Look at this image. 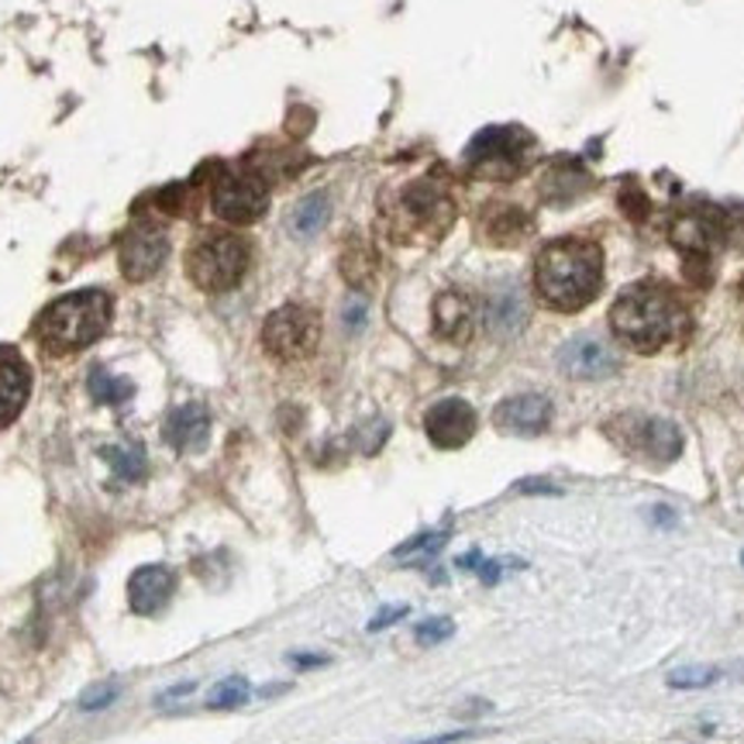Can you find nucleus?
<instances>
[{
  "label": "nucleus",
  "instance_id": "f257e3e1",
  "mask_svg": "<svg viewBox=\"0 0 744 744\" xmlns=\"http://www.w3.org/2000/svg\"><path fill=\"white\" fill-rule=\"evenodd\" d=\"M600 273H604V255L593 242H579V238H562L542 249L538 262H534V283L545 296V304L558 311H579L586 307L600 290Z\"/></svg>",
  "mask_w": 744,
  "mask_h": 744
},
{
  "label": "nucleus",
  "instance_id": "f03ea898",
  "mask_svg": "<svg viewBox=\"0 0 744 744\" xmlns=\"http://www.w3.org/2000/svg\"><path fill=\"white\" fill-rule=\"evenodd\" d=\"M111 324V296L104 290H80L55 301L39 317V342L49 352H80L94 345Z\"/></svg>",
  "mask_w": 744,
  "mask_h": 744
},
{
  "label": "nucleus",
  "instance_id": "7ed1b4c3",
  "mask_svg": "<svg viewBox=\"0 0 744 744\" xmlns=\"http://www.w3.org/2000/svg\"><path fill=\"white\" fill-rule=\"evenodd\" d=\"M614 332L638 352H659L672 327H675V304L662 290L654 286H635L617 296L610 311Z\"/></svg>",
  "mask_w": 744,
  "mask_h": 744
},
{
  "label": "nucleus",
  "instance_id": "20e7f679",
  "mask_svg": "<svg viewBox=\"0 0 744 744\" xmlns=\"http://www.w3.org/2000/svg\"><path fill=\"white\" fill-rule=\"evenodd\" d=\"M245 270H249V245L234 234H203L187 255L190 280L207 293L231 290L245 276Z\"/></svg>",
  "mask_w": 744,
  "mask_h": 744
},
{
  "label": "nucleus",
  "instance_id": "39448f33",
  "mask_svg": "<svg viewBox=\"0 0 744 744\" xmlns=\"http://www.w3.org/2000/svg\"><path fill=\"white\" fill-rule=\"evenodd\" d=\"M317 335H321L317 314L301 304H286L265 317L262 345L265 352H273L276 359H304V355L314 352Z\"/></svg>",
  "mask_w": 744,
  "mask_h": 744
},
{
  "label": "nucleus",
  "instance_id": "423d86ee",
  "mask_svg": "<svg viewBox=\"0 0 744 744\" xmlns=\"http://www.w3.org/2000/svg\"><path fill=\"white\" fill-rule=\"evenodd\" d=\"M211 207L218 218L231 224H252L265 214V207H270V190H265V184L252 172H228L221 176L211 193Z\"/></svg>",
  "mask_w": 744,
  "mask_h": 744
},
{
  "label": "nucleus",
  "instance_id": "0eeeda50",
  "mask_svg": "<svg viewBox=\"0 0 744 744\" xmlns=\"http://www.w3.org/2000/svg\"><path fill=\"white\" fill-rule=\"evenodd\" d=\"M452 200L444 197L434 184H410L400 197V221L404 238L413 234H441L452 224Z\"/></svg>",
  "mask_w": 744,
  "mask_h": 744
},
{
  "label": "nucleus",
  "instance_id": "6e6552de",
  "mask_svg": "<svg viewBox=\"0 0 744 744\" xmlns=\"http://www.w3.org/2000/svg\"><path fill=\"white\" fill-rule=\"evenodd\" d=\"M166 255H169V238L156 224H135L122 238V249H117V259H122V273L132 283L153 280L163 270Z\"/></svg>",
  "mask_w": 744,
  "mask_h": 744
},
{
  "label": "nucleus",
  "instance_id": "1a4fd4ad",
  "mask_svg": "<svg viewBox=\"0 0 744 744\" xmlns=\"http://www.w3.org/2000/svg\"><path fill=\"white\" fill-rule=\"evenodd\" d=\"M465 159L480 176H514L521 166V135L514 128H486L472 138Z\"/></svg>",
  "mask_w": 744,
  "mask_h": 744
},
{
  "label": "nucleus",
  "instance_id": "9d476101",
  "mask_svg": "<svg viewBox=\"0 0 744 744\" xmlns=\"http://www.w3.org/2000/svg\"><path fill=\"white\" fill-rule=\"evenodd\" d=\"M558 369L573 379H607L617 373V355L600 335H576L558 348Z\"/></svg>",
  "mask_w": 744,
  "mask_h": 744
},
{
  "label": "nucleus",
  "instance_id": "9b49d317",
  "mask_svg": "<svg viewBox=\"0 0 744 744\" xmlns=\"http://www.w3.org/2000/svg\"><path fill=\"white\" fill-rule=\"evenodd\" d=\"M425 431L438 449H462L475 434V410L465 400H441L428 410Z\"/></svg>",
  "mask_w": 744,
  "mask_h": 744
},
{
  "label": "nucleus",
  "instance_id": "f8f14e48",
  "mask_svg": "<svg viewBox=\"0 0 744 744\" xmlns=\"http://www.w3.org/2000/svg\"><path fill=\"white\" fill-rule=\"evenodd\" d=\"M493 421L500 431H511V434H542L552 421V400L542 394L507 397L493 410Z\"/></svg>",
  "mask_w": 744,
  "mask_h": 744
},
{
  "label": "nucleus",
  "instance_id": "ddd939ff",
  "mask_svg": "<svg viewBox=\"0 0 744 744\" xmlns=\"http://www.w3.org/2000/svg\"><path fill=\"white\" fill-rule=\"evenodd\" d=\"M172 593H176V576L166 569V565H142V569H135L128 579V604L142 617L166 610Z\"/></svg>",
  "mask_w": 744,
  "mask_h": 744
},
{
  "label": "nucleus",
  "instance_id": "4468645a",
  "mask_svg": "<svg viewBox=\"0 0 744 744\" xmlns=\"http://www.w3.org/2000/svg\"><path fill=\"white\" fill-rule=\"evenodd\" d=\"M527 324V296L521 283H500L486 296V327L496 338H514L521 327Z\"/></svg>",
  "mask_w": 744,
  "mask_h": 744
},
{
  "label": "nucleus",
  "instance_id": "2eb2a0df",
  "mask_svg": "<svg viewBox=\"0 0 744 744\" xmlns=\"http://www.w3.org/2000/svg\"><path fill=\"white\" fill-rule=\"evenodd\" d=\"M32 394V373L14 348H0V428H8Z\"/></svg>",
  "mask_w": 744,
  "mask_h": 744
},
{
  "label": "nucleus",
  "instance_id": "dca6fc26",
  "mask_svg": "<svg viewBox=\"0 0 744 744\" xmlns=\"http://www.w3.org/2000/svg\"><path fill=\"white\" fill-rule=\"evenodd\" d=\"M163 434H166V441L172 444V449L197 452V449H203L207 434H211V413H207L203 404H184V407H176L169 418H166Z\"/></svg>",
  "mask_w": 744,
  "mask_h": 744
},
{
  "label": "nucleus",
  "instance_id": "f3484780",
  "mask_svg": "<svg viewBox=\"0 0 744 744\" xmlns=\"http://www.w3.org/2000/svg\"><path fill=\"white\" fill-rule=\"evenodd\" d=\"M635 449L654 462H672L682 452V431L666 418H645L635 425Z\"/></svg>",
  "mask_w": 744,
  "mask_h": 744
},
{
  "label": "nucleus",
  "instance_id": "a211bd4d",
  "mask_svg": "<svg viewBox=\"0 0 744 744\" xmlns=\"http://www.w3.org/2000/svg\"><path fill=\"white\" fill-rule=\"evenodd\" d=\"M721 238V221L703 218V214H687L672 224V242L687 255H710V245Z\"/></svg>",
  "mask_w": 744,
  "mask_h": 744
},
{
  "label": "nucleus",
  "instance_id": "6ab92c4d",
  "mask_svg": "<svg viewBox=\"0 0 744 744\" xmlns=\"http://www.w3.org/2000/svg\"><path fill=\"white\" fill-rule=\"evenodd\" d=\"M434 327L441 338L465 342L472 335V304L462 293H441L434 304Z\"/></svg>",
  "mask_w": 744,
  "mask_h": 744
},
{
  "label": "nucleus",
  "instance_id": "aec40b11",
  "mask_svg": "<svg viewBox=\"0 0 744 744\" xmlns=\"http://www.w3.org/2000/svg\"><path fill=\"white\" fill-rule=\"evenodd\" d=\"M327 211H332V203H327L324 193H311V197H304L301 203L293 207V214H290V231H293L296 238H311V234H317V231L327 224Z\"/></svg>",
  "mask_w": 744,
  "mask_h": 744
},
{
  "label": "nucleus",
  "instance_id": "412c9836",
  "mask_svg": "<svg viewBox=\"0 0 744 744\" xmlns=\"http://www.w3.org/2000/svg\"><path fill=\"white\" fill-rule=\"evenodd\" d=\"M104 459L117 472V480H125V483H138L142 475H145V452H142V444H114V449H104Z\"/></svg>",
  "mask_w": 744,
  "mask_h": 744
},
{
  "label": "nucleus",
  "instance_id": "4be33fe9",
  "mask_svg": "<svg viewBox=\"0 0 744 744\" xmlns=\"http://www.w3.org/2000/svg\"><path fill=\"white\" fill-rule=\"evenodd\" d=\"M342 273H345V280L355 283V286L369 283L373 273H376V255H373V249L363 245V242H352V245L345 249V255H342Z\"/></svg>",
  "mask_w": 744,
  "mask_h": 744
},
{
  "label": "nucleus",
  "instance_id": "5701e85b",
  "mask_svg": "<svg viewBox=\"0 0 744 744\" xmlns=\"http://www.w3.org/2000/svg\"><path fill=\"white\" fill-rule=\"evenodd\" d=\"M91 394H94V400L117 407V404H125L132 397V383L107 373V369H94L91 373Z\"/></svg>",
  "mask_w": 744,
  "mask_h": 744
},
{
  "label": "nucleus",
  "instance_id": "b1692460",
  "mask_svg": "<svg viewBox=\"0 0 744 744\" xmlns=\"http://www.w3.org/2000/svg\"><path fill=\"white\" fill-rule=\"evenodd\" d=\"M527 228H531V221H527L521 211H514V207H511V211H500V214L490 218L486 234L493 238V242H500V245H514Z\"/></svg>",
  "mask_w": 744,
  "mask_h": 744
},
{
  "label": "nucleus",
  "instance_id": "393cba45",
  "mask_svg": "<svg viewBox=\"0 0 744 744\" xmlns=\"http://www.w3.org/2000/svg\"><path fill=\"white\" fill-rule=\"evenodd\" d=\"M249 679L242 675H231L224 682H218V687L211 690V696H207V706L211 710H231V706H242L249 700Z\"/></svg>",
  "mask_w": 744,
  "mask_h": 744
},
{
  "label": "nucleus",
  "instance_id": "a878e982",
  "mask_svg": "<svg viewBox=\"0 0 744 744\" xmlns=\"http://www.w3.org/2000/svg\"><path fill=\"white\" fill-rule=\"evenodd\" d=\"M449 542V531H428V534H418V538H410L407 545L397 548V558L400 562H421V558H434L441 552V545Z\"/></svg>",
  "mask_w": 744,
  "mask_h": 744
},
{
  "label": "nucleus",
  "instance_id": "bb28decb",
  "mask_svg": "<svg viewBox=\"0 0 744 744\" xmlns=\"http://www.w3.org/2000/svg\"><path fill=\"white\" fill-rule=\"evenodd\" d=\"M583 176L579 172H573V169H555V172H548V180H545V197L548 200H555V203H565V200H573L576 193H583Z\"/></svg>",
  "mask_w": 744,
  "mask_h": 744
},
{
  "label": "nucleus",
  "instance_id": "cd10ccee",
  "mask_svg": "<svg viewBox=\"0 0 744 744\" xmlns=\"http://www.w3.org/2000/svg\"><path fill=\"white\" fill-rule=\"evenodd\" d=\"M721 672L710 669V666H687V669H675L669 675V687L672 690H700V687H710V682H717Z\"/></svg>",
  "mask_w": 744,
  "mask_h": 744
},
{
  "label": "nucleus",
  "instance_id": "c85d7f7f",
  "mask_svg": "<svg viewBox=\"0 0 744 744\" xmlns=\"http://www.w3.org/2000/svg\"><path fill=\"white\" fill-rule=\"evenodd\" d=\"M452 631H455V624H452L449 617H431V620L418 624V631H413V638H418L421 645H438V641H444V638H452Z\"/></svg>",
  "mask_w": 744,
  "mask_h": 744
},
{
  "label": "nucleus",
  "instance_id": "c756f323",
  "mask_svg": "<svg viewBox=\"0 0 744 744\" xmlns=\"http://www.w3.org/2000/svg\"><path fill=\"white\" fill-rule=\"evenodd\" d=\"M620 211L628 214L631 221H645V218H648V211H651L648 193H645V190H638V187H624V190H620Z\"/></svg>",
  "mask_w": 744,
  "mask_h": 744
},
{
  "label": "nucleus",
  "instance_id": "7c9ffc66",
  "mask_svg": "<svg viewBox=\"0 0 744 744\" xmlns=\"http://www.w3.org/2000/svg\"><path fill=\"white\" fill-rule=\"evenodd\" d=\"M386 431H390V428H386V421H379V418L369 421L366 428H359V444H363V452H376L379 444H383V438H386Z\"/></svg>",
  "mask_w": 744,
  "mask_h": 744
},
{
  "label": "nucleus",
  "instance_id": "2f4dec72",
  "mask_svg": "<svg viewBox=\"0 0 744 744\" xmlns=\"http://www.w3.org/2000/svg\"><path fill=\"white\" fill-rule=\"evenodd\" d=\"M363 324H366V301L363 296H352L345 304V327L348 332H363Z\"/></svg>",
  "mask_w": 744,
  "mask_h": 744
},
{
  "label": "nucleus",
  "instance_id": "473e14b6",
  "mask_svg": "<svg viewBox=\"0 0 744 744\" xmlns=\"http://www.w3.org/2000/svg\"><path fill=\"white\" fill-rule=\"evenodd\" d=\"M407 617V607L404 604H397V607H383V614H376L373 620H369V631H383V628H390V624H397V620H404Z\"/></svg>",
  "mask_w": 744,
  "mask_h": 744
},
{
  "label": "nucleus",
  "instance_id": "72a5a7b5",
  "mask_svg": "<svg viewBox=\"0 0 744 744\" xmlns=\"http://www.w3.org/2000/svg\"><path fill=\"white\" fill-rule=\"evenodd\" d=\"M111 700H114V690H94V696H83L80 706H83V710H97V706H104V703H111Z\"/></svg>",
  "mask_w": 744,
  "mask_h": 744
},
{
  "label": "nucleus",
  "instance_id": "f704fd0d",
  "mask_svg": "<svg viewBox=\"0 0 744 744\" xmlns=\"http://www.w3.org/2000/svg\"><path fill=\"white\" fill-rule=\"evenodd\" d=\"M472 737V731H455V734H441V737H431V741H418V744H455V741H465Z\"/></svg>",
  "mask_w": 744,
  "mask_h": 744
},
{
  "label": "nucleus",
  "instance_id": "c9c22d12",
  "mask_svg": "<svg viewBox=\"0 0 744 744\" xmlns=\"http://www.w3.org/2000/svg\"><path fill=\"white\" fill-rule=\"evenodd\" d=\"M293 662H301V669H317V666H324V659H317V654H293Z\"/></svg>",
  "mask_w": 744,
  "mask_h": 744
},
{
  "label": "nucleus",
  "instance_id": "e433bc0d",
  "mask_svg": "<svg viewBox=\"0 0 744 744\" xmlns=\"http://www.w3.org/2000/svg\"><path fill=\"white\" fill-rule=\"evenodd\" d=\"M24 744H32V741H24Z\"/></svg>",
  "mask_w": 744,
  "mask_h": 744
},
{
  "label": "nucleus",
  "instance_id": "4c0bfd02",
  "mask_svg": "<svg viewBox=\"0 0 744 744\" xmlns=\"http://www.w3.org/2000/svg\"><path fill=\"white\" fill-rule=\"evenodd\" d=\"M741 562H744V558H741Z\"/></svg>",
  "mask_w": 744,
  "mask_h": 744
}]
</instances>
